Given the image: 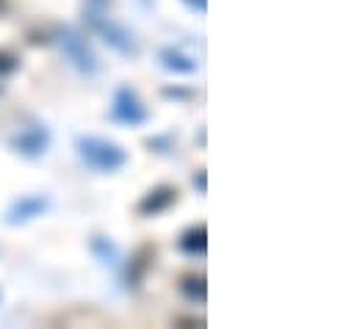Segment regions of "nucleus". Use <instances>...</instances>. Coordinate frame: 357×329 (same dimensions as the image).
I'll use <instances>...</instances> for the list:
<instances>
[{"instance_id":"1a4fd4ad","label":"nucleus","mask_w":357,"mask_h":329,"mask_svg":"<svg viewBox=\"0 0 357 329\" xmlns=\"http://www.w3.org/2000/svg\"><path fill=\"white\" fill-rule=\"evenodd\" d=\"M158 61L167 72H175V75H194L197 72V59L178 50V47H164L158 53Z\"/></svg>"},{"instance_id":"9b49d317","label":"nucleus","mask_w":357,"mask_h":329,"mask_svg":"<svg viewBox=\"0 0 357 329\" xmlns=\"http://www.w3.org/2000/svg\"><path fill=\"white\" fill-rule=\"evenodd\" d=\"M180 293L194 302V305H205L208 299V285H205V277H183L180 280Z\"/></svg>"},{"instance_id":"0eeeda50","label":"nucleus","mask_w":357,"mask_h":329,"mask_svg":"<svg viewBox=\"0 0 357 329\" xmlns=\"http://www.w3.org/2000/svg\"><path fill=\"white\" fill-rule=\"evenodd\" d=\"M175 199H178V188H175V185H155V188H150V191L139 199L136 211H139L142 216H158V213L169 211V208L175 205Z\"/></svg>"},{"instance_id":"f257e3e1","label":"nucleus","mask_w":357,"mask_h":329,"mask_svg":"<svg viewBox=\"0 0 357 329\" xmlns=\"http://www.w3.org/2000/svg\"><path fill=\"white\" fill-rule=\"evenodd\" d=\"M75 153H78L81 164L89 166L97 174H114L128 164L125 147H119L116 141H108L102 136H78L75 139Z\"/></svg>"},{"instance_id":"f8f14e48","label":"nucleus","mask_w":357,"mask_h":329,"mask_svg":"<svg viewBox=\"0 0 357 329\" xmlns=\"http://www.w3.org/2000/svg\"><path fill=\"white\" fill-rule=\"evenodd\" d=\"M150 249H142L139 254H133V260H130V266H128V285L130 288H136V285H142V280H144V271H147V266H150Z\"/></svg>"},{"instance_id":"4468645a","label":"nucleus","mask_w":357,"mask_h":329,"mask_svg":"<svg viewBox=\"0 0 357 329\" xmlns=\"http://www.w3.org/2000/svg\"><path fill=\"white\" fill-rule=\"evenodd\" d=\"M194 185L199 188V194H205V188H208V177H205V171H197V174H194Z\"/></svg>"},{"instance_id":"dca6fc26","label":"nucleus","mask_w":357,"mask_h":329,"mask_svg":"<svg viewBox=\"0 0 357 329\" xmlns=\"http://www.w3.org/2000/svg\"><path fill=\"white\" fill-rule=\"evenodd\" d=\"M89 3H91V8H105L111 0H89Z\"/></svg>"},{"instance_id":"7ed1b4c3","label":"nucleus","mask_w":357,"mask_h":329,"mask_svg":"<svg viewBox=\"0 0 357 329\" xmlns=\"http://www.w3.org/2000/svg\"><path fill=\"white\" fill-rule=\"evenodd\" d=\"M84 20H86L91 33H97L114 53H119V56H125V59L139 56V42H136V36H133L125 25H119L116 20L105 17L102 8H86V11H84Z\"/></svg>"},{"instance_id":"2eb2a0df","label":"nucleus","mask_w":357,"mask_h":329,"mask_svg":"<svg viewBox=\"0 0 357 329\" xmlns=\"http://www.w3.org/2000/svg\"><path fill=\"white\" fill-rule=\"evenodd\" d=\"M194 11H199V14H205V8H208V0H185Z\"/></svg>"},{"instance_id":"423d86ee","label":"nucleus","mask_w":357,"mask_h":329,"mask_svg":"<svg viewBox=\"0 0 357 329\" xmlns=\"http://www.w3.org/2000/svg\"><path fill=\"white\" fill-rule=\"evenodd\" d=\"M53 208V199L47 194H28V197H20L11 202V208L6 211V224L8 227H17V224H25L36 216H45L47 211Z\"/></svg>"},{"instance_id":"20e7f679","label":"nucleus","mask_w":357,"mask_h":329,"mask_svg":"<svg viewBox=\"0 0 357 329\" xmlns=\"http://www.w3.org/2000/svg\"><path fill=\"white\" fill-rule=\"evenodd\" d=\"M108 114H111V119H114L116 125H125V128H142V125H147V119H150L147 105L142 102V97L136 94V89H130L128 83L116 86Z\"/></svg>"},{"instance_id":"ddd939ff","label":"nucleus","mask_w":357,"mask_h":329,"mask_svg":"<svg viewBox=\"0 0 357 329\" xmlns=\"http://www.w3.org/2000/svg\"><path fill=\"white\" fill-rule=\"evenodd\" d=\"M20 70V56L11 50H0V78H8Z\"/></svg>"},{"instance_id":"f3484780","label":"nucleus","mask_w":357,"mask_h":329,"mask_svg":"<svg viewBox=\"0 0 357 329\" xmlns=\"http://www.w3.org/2000/svg\"><path fill=\"white\" fill-rule=\"evenodd\" d=\"M0 91H3V89H0Z\"/></svg>"},{"instance_id":"6e6552de","label":"nucleus","mask_w":357,"mask_h":329,"mask_svg":"<svg viewBox=\"0 0 357 329\" xmlns=\"http://www.w3.org/2000/svg\"><path fill=\"white\" fill-rule=\"evenodd\" d=\"M89 249L102 268L119 271V268L125 266V260H122V249L116 247L111 238H105V236H94V238L89 241Z\"/></svg>"},{"instance_id":"39448f33","label":"nucleus","mask_w":357,"mask_h":329,"mask_svg":"<svg viewBox=\"0 0 357 329\" xmlns=\"http://www.w3.org/2000/svg\"><path fill=\"white\" fill-rule=\"evenodd\" d=\"M8 144H11V150L20 153L22 158H42V155L50 150V144H53V133H50L47 125L31 122V125L22 128L20 133H14V136L8 139Z\"/></svg>"},{"instance_id":"9d476101","label":"nucleus","mask_w":357,"mask_h":329,"mask_svg":"<svg viewBox=\"0 0 357 329\" xmlns=\"http://www.w3.org/2000/svg\"><path fill=\"white\" fill-rule=\"evenodd\" d=\"M178 249L188 257H205V252H208V230H205V224L188 227L178 238Z\"/></svg>"},{"instance_id":"f03ea898","label":"nucleus","mask_w":357,"mask_h":329,"mask_svg":"<svg viewBox=\"0 0 357 329\" xmlns=\"http://www.w3.org/2000/svg\"><path fill=\"white\" fill-rule=\"evenodd\" d=\"M56 45L64 56V61L84 78H94L100 72V59L94 56L91 45L86 42V36L73 28V25H59L56 28Z\"/></svg>"}]
</instances>
